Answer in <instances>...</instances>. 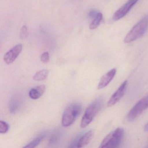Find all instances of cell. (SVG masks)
<instances>
[{
  "label": "cell",
  "instance_id": "6da1fadb",
  "mask_svg": "<svg viewBox=\"0 0 148 148\" xmlns=\"http://www.w3.org/2000/svg\"><path fill=\"white\" fill-rule=\"evenodd\" d=\"M103 104L102 98H98L89 105L82 117L80 123L81 128H85L91 123L98 112L101 110Z\"/></svg>",
  "mask_w": 148,
  "mask_h": 148
},
{
  "label": "cell",
  "instance_id": "7a4b0ae2",
  "mask_svg": "<svg viewBox=\"0 0 148 148\" xmlns=\"http://www.w3.org/2000/svg\"><path fill=\"white\" fill-rule=\"evenodd\" d=\"M124 136V131L122 128H118L109 133L102 141L99 148H117L121 144Z\"/></svg>",
  "mask_w": 148,
  "mask_h": 148
},
{
  "label": "cell",
  "instance_id": "3957f363",
  "mask_svg": "<svg viewBox=\"0 0 148 148\" xmlns=\"http://www.w3.org/2000/svg\"><path fill=\"white\" fill-rule=\"evenodd\" d=\"M148 27V16H146L137 23L128 33L125 38V43H130L139 38L145 33Z\"/></svg>",
  "mask_w": 148,
  "mask_h": 148
},
{
  "label": "cell",
  "instance_id": "277c9868",
  "mask_svg": "<svg viewBox=\"0 0 148 148\" xmlns=\"http://www.w3.org/2000/svg\"><path fill=\"white\" fill-rule=\"evenodd\" d=\"M82 107L79 103H73L66 107L63 112L62 124L64 127L71 125L82 111Z\"/></svg>",
  "mask_w": 148,
  "mask_h": 148
},
{
  "label": "cell",
  "instance_id": "5b68a950",
  "mask_svg": "<svg viewBox=\"0 0 148 148\" xmlns=\"http://www.w3.org/2000/svg\"><path fill=\"white\" fill-rule=\"evenodd\" d=\"M148 108V94L141 99L130 110L127 115L130 122L134 121Z\"/></svg>",
  "mask_w": 148,
  "mask_h": 148
},
{
  "label": "cell",
  "instance_id": "8992f818",
  "mask_svg": "<svg viewBox=\"0 0 148 148\" xmlns=\"http://www.w3.org/2000/svg\"><path fill=\"white\" fill-rule=\"evenodd\" d=\"M138 1V0H129L114 13L112 19L115 21H117L123 18L137 3Z\"/></svg>",
  "mask_w": 148,
  "mask_h": 148
},
{
  "label": "cell",
  "instance_id": "52a82bcc",
  "mask_svg": "<svg viewBox=\"0 0 148 148\" xmlns=\"http://www.w3.org/2000/svg\"><path fill=\"white\" fill-rule=\"evenodd\" d=\"M23 45L21 44H18L14 47L5 54L4 57L5 63L8 65L13 63L21 53Z\"/></svg>",
  "mask_w": 148,
  "mask_h": 148
},
{
  "label": "cell",
  "instance_id": "ba28073f",
  "mask_svg": "<svg viewBox=\"0 0 148 148\" xmlns=\"http://www.w3.org/2000/svg\"><path fill=\"white\" fill-rule=\"evenodd\" d=\"M128 85V81H125L121 85L119 88L113 93L107 103V106H112L117 103L122 98L126 91Z\"/></svg>",
  "mask_w": 148,
  "mask_h": 148
},
{
  "label": "cell",
  "instance_id": "9c48e42d",
  "mask_svg": "<svg viewBox=\"0 0 148 148\" xmlns=\"http://www.w3.org/2000/svg\"><path fill=\"white\" fill-rule=\"evenodd\" d=\"M116 73V69H112L103 76L98 85V89H102L106 87L112 80Z\"/></svg>",
  "mask_w": 148,
  "mask_h": 148
},
{
  "label": "cell",
  "instance_id": "30bf717a",
  "mask_svg": "<svg viewBox=\"0 0 148 148\" xmlns=\"http://www.w3.org/2000/svg\"><path fill=\"white\" fill-rule=\"evenodd\" d=\"M93 135L92 130H90L82 135H80L79 138L77 148H82L87 145L90 143Z\"/></svg>",
  "mask_w": 148,
  "mask_h": 148
},
{
  "label": "cell",
  "instance_id": "8fae6325",
  "mask_svg": "<svg viewBox=\"0 0 148 148\" xmlns=\"http://www.w3.org/2000/svg\"><path fill=\"white\" fill-rule=\"evenodd\" d=\"M46 90V86L44 85L38 86L30 90L29 96L33 99H37L42 96Z\"/></svg>",
  "mask_w": 148,
  "mask_h": 148
},
{
  "label": "cell",
  "instance_id": "7c38bea8",
  "mask_svg": "<svg viewBox=\"0 0 148 148\" xmlns=\"http://www.w3.org/2000/svg\"><path fill=\"white\" fill-rule=\"evenodd\" d=\"M46 136V133H42V134L39 135L36 138L34 139L29 143L27 144L25 146H24V148H33L37 147L40 142L42 141Z\"/></svg>",
  "mask_w": 148,
  "mask_h": 148
},
{
  "label": "cell",
  "instance_id": "4fadbf2b",
  "mask_svg": "<svg viewBox=\"0 0 148 148\" xmlns=\"http://www.w3.org/2000/svg\"><path fill=\"white\" fill-rule=\"evenodd\" d=\"M21 103V102L20 99L18 98L14 97L12 99L9 105V110L10 112L12 113H15L20 106Z\"/></svg>",
  "mask_w": 148,
  "mask_h": 148
},
{
  "label": "cell",
  "instance_id": "5bb4252c",
  "mask_svg": "<svg viewBox=\"0 0 148 148\" xmlns=\"http://www.w3.org/2000/svg\"><path fill=\"white\" fill-rule=\"evenodd\" d=\"M62 133L60 130L55 131L51 136L49 140V145H55L59 142L61 139Z\"/></svg>",
  "mask_w": 148,
  "mask_h": 148
},
{
  "label": "cell",
  "instance_id": "9a60e30c",
  "mask_svg": "<svg viewBox=\"0 0 148 148\" xmlns=\"http://www.w3.org/2000/svg\"><path fill=\"white\" fill-rule=\"evenodd\" d=\"M49 74V71L48 70L44 69L38 72L34 76L33 79L35 81H42L45 80L47 78Z\"/></svg>",
  "mask_w": 148,
  "mask_h": 148
},
{
  "label": "cell",
  "instance_id": "2e32d148",
  "mask_svg": "<svg viewBox=\"0 0 148 148\" xmlns=\"http://www.w3.org/2000/svg\"><path fill=\"white\" fill-rule=\"evenodd\" d=\"M103 19V14L101 13H98L96 17L94 18L93 21L91 22L90 25V29L91 30H94L98 27L100 25V22Z\"/></svg>",
  "mask_w": 148,
  "mask_h": 148
},
{
  "label": "cell",
  "instance_id": "e0dca14e",
  "mask_svg": "<svg viewBox=\"0 0 148 148\" xmlns=\"http://www.w3.org/2000/svg\"><path fill=\"white\" fill-rule=\"evenodd\" d=\"M9 125L5 121H0V133L5 134L9 130Z\"/></svg>",
  "mask_w": 148,
  "mask_h": 148
},
{
  "label": "cell",
  "instance_id": "ac0fdd59",
  "mask_svg": "<svg viewBox=\"0 0 148 148\" xmlns=\"http://www.w3.org/2000/svg\"><path fill=\"white\" fill-rule=\"evenodd\" d=\"M27 35H28V32H27V27L25 25L23 26L21 29L20 37L22 39H25L26 38Z\"/></svg>",
  "mask_w": 148,
  "mask_h": 148
},
{
  "label": "cell",
  "instance_id": "d6986e66",
  "mask_svg": "<svg viewBox=\"0 0 148 148\" xmlns=\"http://www.w3.org/2000/svg\"><path fill=\"white\" fill-rule=\"evenodd\" d=\"M40 60L44 64L48 63L50 60V54L48 52H45L42 53L40 57Z\"/></svg>",
  "mask_w": 148,
  "mask_h": 148
},
{
  "label": "cell",
  "instance_id": "ffe728a7",
  "mask_svg": "<svg viewBox=\"0 0 148 148\" xmlns=\"http://www.w3.org/2000/svg\"><path fill=\"white\" fill-rule=\"evenodd\" d=\"M98 13L96 11L92 10V11H90V13H89V16L92 18H94L96 17L97 14Z\"/></svg>",
  "mask_w": 148,
  "mask_h": 148
},
{
  "label": "cell",
  "instance_id": "44dd1931",
  "mask_svg": "<svg viewBox=\"0 0 148 148\" xmlns=\"http://www.w3.org/2000/svg\"><path fill=\"white\" fill-rule=\"evenodd\" d=\"M144 130L145 131L148 132V123L145 126Z\"/></svg>",
  "mask_w": 148,
  "mask_h": 148
},
{
  "label": "cell",
  "instance_id": "7402d4cb",
  "mask_svg": "<svg viewBox=\"0 0 148 148\" xmlns=\"http://www.w3.org/2000/svg\"></svg>",
  "mask_w": 148,
  "mask_h": 148
}]
</instances>
